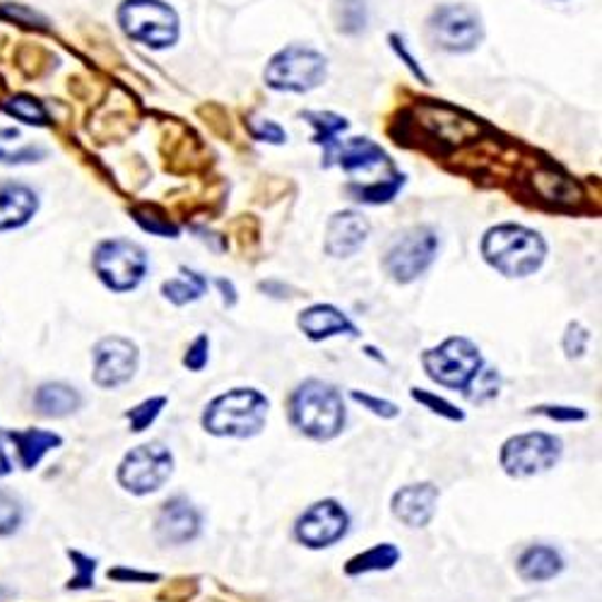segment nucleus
<instances>
[{
    "mask_svg": "<svg viewBox=\"0 0 602 602\" xmlns=\"http://www.w3.org/2000/svg\"><path fill=\"white\" fill-rule=\"evenodd\" d=\"M352 401L362 403L366 409H372L374 415H381V417H395L398 415V407H395L393 403L388 401H381V398H374V395H366V393H359V391H352Z\"/></svg>",
    "mask_w": 602,
    "mask_h": 602,
    "instance_id": "nucleus-35",
    "label": "nucleus"
},
{
    "mask_svg": "<svg viewBox=\"0 0 602 602\" xmlns=\"http://www.w3.org/2000/svg\"><path fill=\"white\" fill-rule=\"evenodd\" d=\"M413 398L417 403H422L427 409H432L434 415H442L446 420H453V422H461L465 415L461 413L458 407H453L448 401L444 398H436L434 393H427V391H420V388H413Z\"/></svg>",
    "mask_w": 602,
    "mask_h": 602,
    "instance_id": "nucleus-32",
    "label": "nucleus"
},
{
    "mask_svg": "<svg viewBox=\"0 0 602 602\" xmlns=\"http://www.w3.org/2000/svg\"><path fill=\"white\" fill-rule=\"evenodd\" d=\"M499 388H502V376H499L496 369H490V366H482V369L470 381L465 395L470 403L475 405H484L494 401L499 395Z\"/></svg>",
    "mask_w": 602,
    "mask_h": 602,
    "instance_id": "nucleus-26",
    "label": "nucleus"
},
{
    "mask_svg": "<svg viewBox=\"0 0 602 602\" xmlns=\"http://www.w3.org/2000/svg\"><path fill=\"white\" fill-rule=\"evenodd\" d=\"M482 256L506 277H527L540 270L547 244L537 231L523 225H496L482 239Z\"/></svg>",
    "mask_w": 602,
    "mask_h": 602,
    "instance_id": "nucleus-1",
    "label": "nucleus"
},
{
    "mask_svg": "<svg viewBox=\"0 0 602 602\" xmlns=\"http://www.w3.org/2000/svg\"><path fill=\"white\" fill-rule=\"evenodd\" d=\"M438 251V237L432 227H409L395 239L384 256V268L395 283H415L430 270Z\"/></svg>",
    "mask_w": 602,
    "mask_h": 602,
    "instance_id": "nucleus-7",
    "label": "nucleus"
},
{
    "mask_svg": "<svg viewBox=\"0 0 602 602\" xmlns=\"http://www.w3.org/2000/svg\"><path fill=\"white\" fill-rule=\"evenodd\" d=\"M430 378L446 388L465 391L473 376L482 369V357L475 343L467 337H448L434 349H427L422 357Z\"/></svg>",
    "mask_w": 602,
    "mask_h": 602,
    "instance_id": "nucleus-8",
    "label": "nucleus"
},
{
    "mask_svg": "<svg viewBox=\"0 0 602 602\" xmlns=\"http://www.w3.org/2000/svg\"><path fill=\"white\" fill-rule=\"evenodd\" d=\"M401 560V550L395 545H388V542H384V545H376L372 550H366L357 556H352V560L347 562L345 571L349 576H359V574H369V571H388L393 569L395 564H398Z\"/></svg>",
    "mask_w": 602,
    "mask_h": 602,
    "instance_id": "nucleus-23",
    "label": "nucleus"
},
{
    "mask_svg": "<svg viewBox=\"0 0 602 602\" xmlns=\"http://www.w3.org/2000/svg\"><path fill=\"white\" fill-rule=\"evenodd\" d=\"M254 138L256 140H268V142H275V145H280L287 140V134L285 130L273 124V121H260L258 128H254Z\"/></svg>",
    "mask_w": 602,
    "mask_h": 602,
    "instance_id": "nucleus-37",
    "label": "nucleus"
},
{
    "mask_svg": "<svg viewBox=\"0 0 602 602\" xmlns=\"http://www.w3.org/2000/svg\"><path fill=\"white\" fill-rule=\"evenodd\" d=\"M10 473V461L6 458L3 448H0V475H8Z\"/></svg>",
    "mask_w": 602,
    "mask_h": 602,
    "instance_id": "nucleus-40",
    "label": "nucleus"
},
{
    "mask_svg": "<svg viewBox=\"0 0 602 602\" xmlns=\"http://www.w3.org/2000/svg\"><path fill=\"white\" fill-rule=\"evenodd\" d=\"M205 292H208V280L188 268H181L179 277H171V280L161 285V295H165L176 306L196 302L205 295Z\"/></svg>",
    "mask_w": 602,
    "mask_h": 602,
    "instance_id": "nucleus-24",
    "label": "nucleus"
},
{
    "mask_svg": "<svg viewBox=\"0 0 602 602\" xmlns=\"http://www.w3.org/2000/svg\"><path fill=\"white\" fill-rule=\"evenodd\" d=\"M562 569H564L562 554L552 547H545V545H535L531 550H525L519 560L521 579L531 581V583L550 581L560 574Z\"/></svg>",
    "mask_w": 602,
    "mask_h": 602,
    "instance_id": "nucleus-20",
    "label": "nucleus"
},
{
    "mask_svg": "<svg viewBox=\"0 0 602 602\" xmlns=\"http://www.w3.org/2000/svg\"><path fill=\"white\" fill-rule=\"evenodd\" d=\"M369 229L372 227L366 223V217L355 210L335 213L326 227V251L333 258L355 256L364 246L366 237H369Z\"/></svg>",
    "mask_w": 602,
    "mask_h": 602,
    "instance_id": "nucleus-14",
    "label": "nucleus"
},
{
    "mask_svg": "<svg viewBox=\"0 0 602 602\" xmlns=\"http://www.w3.org/2000/svg\"><path fill=\"white\" fill-rule=\"evenodd\" d=\"M328 72L326 56L312 47L292 43L270 58L266 68V85L277 92H312L323 85Z\"/></svg>",
    "mask_w": 602,
    "mask_h": 602,
    "instance_id": "nucleus-4",
    "label": "nucleus"
},
{
    "mask_svg": "<svg viewBox=\"0 0 602 602\" xmlns=\"http://www.w3.org/2000/svg\"><path fill=\"white\" fill-rule=\"evenodd\" d=\"M337 32L343 34H359L369 22V10H366V0H335L333 6Z\"/></svg>",
    "mask_w": 602,
    "mask_h": 602,
    "instance_id": "nucleus-25",
    "label": "nucleus"
},
{
    "mask_svg": "<svg viewBox=\"0 0 602 602\" xmlns=\"http://www.w3.org/2000/svg\"><path fill=\"white\" fill-rule=\"evenodd\" d=\"M3 109L10 116H14V119H18V121L29 124V126H47L49 124L47 109H43L41 101L34 99V97L18 95V97H12L10 101H6Z\"/></svg>",
    "mask_w": 602,
    "mask_h": 602,
    "instance_id": "nucleus-27",
    "label": "nucleus"
},
{
    "mask_svg": "<svg viewBox=\"0 0 602 602\" xmlns=\"http://www.w3.org/2000/svg\"><path fill=\"white\" fill-rule=\"evenodd\" d=\"M268 398L256 388H234L208 405L203 427L215 436H256L268 420Z\"/></svg>",
    "mask_w": 602,
    "mask_h": 602,
    "instance_id": "nucleus-3",
    "label": "nucleus"
},
{
    "mask_svg": "<svg viewBox=\"0 0 602 602\" xmlns=\"http://www.w3.org/2000/svg\"><path fill=\"white\" fill-rule=\"evenodd\" d=\"M109 579H130V581H157L159 576H150V574H138V571H126V569H116V571H109Z\"/></svg>",
    "mask_w": 602,
    "mask_h": 602,
    "instance_id": "nucleus-39",
    "label": "nucleus"
},
{
    "mask_svg": "<svg viewBox=\"0 0 602 602\" xmlns=\"http://www.w3.org/2000/svg\"><path fill=\"white\" fill-rule=\"evenodd\" d=\"M10 438L18 444L20 461L27 470L37 467V463L47 455L51 448L61 446V436L43 432V430H27V432H12Z\"/></svg>",
    "mask_w": 602,
    "mask_h": 602,
    "instance_id": "nucleus-22",
    "label": "nucleus"
},
{
    "mask_svg": "<svg viewBox=\"0 0 602 602\" xmlns=\"http://www.w3.org/2000/svg\"><path fill=\"white\" fill-rule=\"evenodd\" d=\"M484 37L482 18L470 6H442L430 18V39L434 47L448 53H467L477 49Z\"/></svg>",
    "mask_w": 602,
    "mask_h": 602,
    "instance_id": "nucleus-10",
    "label": "nucleus"
},
{
    "mask_svg": "<svg viewBox=\"0 0 602 602\" xmlns=\"http://www.w3.org/2000/svg\"><path fill=\"white\" fill-rule=\"evenodd\" d=\"M537 415H547L550 420H560V422H581L585 420L583 409L576 407H537Z\"/></svg>",
    "mask_w": 602,
    "mask_h": 602,
    "instance_id": "nucleus-36",
    "label": "nucleus"
},
{
    "mask_svg": "<svg viewBox=\"0 0 602 602\" xmlns=\"http://www.w3.org/2000/svg\"><path fill=\"white\" fill-rule=\"evenodd\" d=\"M24 155H10V152H3L0 150V161H20Z\"/></svg>",
    "mask_w": 602,
    "mask_h": 602,
    "instance_id": "nucleus-41",
    "label": "nucleus"
},
{
    "mask_svg": "<svg viewBox=\"0 0 602 602\" xmlns=\"http://www.w3.org/2000/svg\"><path fill=\"white\" fill-rule=\"evenodd\" d=\"M39 208L37 194L22 184L0 186V231L27 225Z\"/></svg>",
    "mask_w": 602,
    "mask_h": 602,
    "instance_id": "nucleus-19",
    "label": "nucleus"
},
{
    "mask_svg": "<svg viewBox=\"0 0 602 602\" xmlns=\"http://www.w3.org/2000/svg\"><path fill=\"white\" fill-rule=\"evenodd\" d=\"M200 533V513L186 499H171L159 511L157 537L165 545H186Z\"/></svg>",
    "mask_w": 602,
    "mask_h": 602,
    "instance_id": "nucleus-15",
    "label": "nucleus"
},
{
    "mask_svg": "<svg viewBox=\"0 0 602 602\" xmlns=\"http://www.w3.org/2000/svg\"><path fill=\"white\" fill-rule=\"evenodd\" d=\"M208 349H210V341L208 335H198L194 345L188 347L186 357H184V364L188 366L190 372H203L205 364H208Z\"/></svg>",
    "mask_w": 602,
    "mask_h": 602,
    "instance_id": "nucleus-34",
    "label": "nucleus"
},
{
    "mask_svg": "<svg viewBox=\"0 0 602 602\" xmlns=\"http://www.w3.org/2000/svg\"><path fill=\"white\" fill-rule=\"evenodd\" d=\"M299 328L304 330L306 337H312V341H326V337L333 335H352V337L359 335L355 323L333 304L308 306L299 316Z\"/></svg>",
    "mask_w": 602,
    "mask_h": 602,
    "instance_id": "nucleus-18",
    "label": "nucleus"
},
{
    "mask_svg": "<svg viewBox=\"0 0 602 602\" xmlns=\"http://www.w3.org/2000/svg\"><path fill=\"white\" fill-rule=\"evenodd\" d=\"M438 490L432 482L407 484L393 496V516L407 527H424L430 525L436 513Z\"/></svg>",
    "mask_w": 602,
    "mask_h": 602,
    "instance_id": "nucleus-16",
    "label": "nucleus"
},
{
    "mask_svg": "<svg viewBox=\"0 0 602 602\" xmlns=\"http://www.w3.org/2000/svg\"><path fill=\"white\" fill-rule=\"evenodd\" d=\"M34 405L43 417H66L82 405L80 393L66 384H43L37 395Z\"/></svg>",
    "mask_w": 602,
    "mask_h": 602,
    "instance_id": "nucleus-21",
    "label": "nucleus"
},
{
    "mask_svg": "<svg viewBox=\"0 0 602 602\" xmlns=\"http://www.w3.org/2000/svg\"><path fill=\"white\" fill-rule=\"evenodd\" d=\"M347 525L349 519L345 509L333 499H326L304 511V516L297 521V540L312 550L330 547L347 533Z\"/></svg>",
    "mask_w": 602,
    "mask_h": 602,
    "instance_id": "nucleus-13",
    "label": "nucleus"
},
{
    "mask_svg": "<svg viewBox=\"0 0 602 602\" xmlns=\"http://www.w3.org/2000/svg\"><path fill=\"white\" fill-rule=\"evenodd\" d=\"M308 121H312L316 126V136H314V142L318 145H326V152L333 148V145L337 142V134L341 130L347 128V121L343 119V116H335V114H320V111H306L304 114Z\"/></svg>",
    "mask_w": 602,
    "mask_h": 602,
    "instance_id": "nucleus-28",
    "label": "nucleus"
},
{
    "mask_svg": "<svg viewBox=\"0 0 602 602\" xmlns=\"http://www.w3.org/2000/svg\"><path fill=\"white\" fill-rule=\"evenodd\" d=\"M95 273L114 292L136 289L148 273V254L136 241L109 239L101 241L92 258Z\"/></svg>",
    "mask_w": 602,
    "mask_h": 602,
    "instance_id": "nucleus-6",
    "label": "nucleus"
},
{
    "mask_svg": "<svg viewBox=\"0 0 602 602\" xmlns=\"http://www.w3.org/2000/svg\"><path fill=\"white\" fill-rule=\"evenodd\" d=\"M22 523V506L8 492H0V535H10Z\"/></svg>",
    "mask_w": 602,
    "mask_h": 602,
    "instance_id": "nucleus-30",
    "label": "nucleus"
},
{
    "mask_svg": "<svg viewBox=\"0 0 602 602\" xmlns=\"http://www.w3.org/2000/svg\"><path fill=\"white\" fill-rule=\"evenodd\" d=\"M165 405H167V398H150V401H145L138 407L130 409V413H126V417L130 422V430H134V432L148 430Z\"/></svg>",
    "mask_w": 602,
    "mask_h": 602,
    "instance_id": "nucleus-29",
    "label": "nucleus"
},
{
    "mask_svg": "<svg viewBox=\"0 0 602 602\" xmlns=\"http://www.w3.org/2000/svg\"><path fill=\"white\" fill-rule=\"evenodd\" d=\"M337 152V159H341V167L347 174H369L374 169H393L388 155L378 148L376 142L369 138H352L345 142H335L333 148L326 152V159ZM328 165V161H326Z\"/></svg>",
    "mask_w": 602,
    "mask_h": 602,
    "instance_id": "nucleus-17",
    "label": "nucleus"
},
{
    "mask_svg": "<svg viewBox=\"0 0 602 602\" xmlns=\"http://www.w3.org/2000/svg\"><path fill=\"white\" fill-rule=\"evenodd\" d=\"M589 343H591V333L585 330L581 323H569L566 326V333H564V352L569 359H579L585 355V349H589Z\"/></svg>",
    "mask_w": 602,
    "mask_h": 602,
    "instance_id": "nucleus-31",
    "label": "nucleus"
},
{
    "mask_svg": "<svg viewBox=\"0 0 602 602\" xmlns=\"http://www.w3.org/2000/svg\"><path fill=\"white\" fill-rule=\"evenodd\" d=\"M68 554H70V560H72V562H78V564H76V566H78V576L68 583V589H76V591H78V589H90L97 562L90 560V556L80 554V552H68Z\"/></svg>",
    "mask_w": 602,
    "mask_h": 602,
    "instance_id": "nucleus-33",
    "label": "nucleus"
},
{
    "mask_svg": "<svg viewBox=\"0 0 602 602\" xmlns=\"http://www.w3.org/2000/svg\"><path fill=\"white\" fill-rule=\"evenodd\" d=\"M289 417L302 434L316 438V442H328V438L343 432V395L326 381H306L292 395Z\"/></svg>",
    "mask_w": 602,
    "mask_h": 602,
    "instance_id": "nucleus-2",
    "label": "nucleus"
},
{
    "mask_svg": "<svg viewBox=\"0 0 602 602\" xmlns=\"http://www.w3.org/2000/svg\"><path fill=\"white\" fill-rule=\"evenodd\" d=\"M119 22L128 39L150 49L174 47L179 39V18L161 0H126L119 8Z\"/></svg>",
    "mask_w": 602,
    "mask_h": 602,
    "instance_id": "nucleus-5",
    "label": "nucleus"
},
{
    "mask_svg": "<svg viewBox=\"0 0 602 602\" xmlns=\"http://www.w3.org/2000/svg\"><path fill=\"white\" fill-rule=\"evenodd\" d=\"M391 43H393L395 53H398V56L403 58V61H405V66H407L409 70H413L415 76H417L422 82H430V80H427V76H424V72H422V68L415 63V58L405 51V41H403L398 34H391Z\"/></svg>",
    "mask_w": 602,
    "mask_h": 602,
    "instance_id": "nucleus-38",
    "label": "nucleus"
},
{
    "mask_svg": "<svg viewBox=\"0 0 602 602\" xmlns=\"http://www.w3.org/2000/svg\"><path fill=\"white\" fill-rule=\"evenodd\" d=\"M562 458V442L552 434H519L511 436L502 446V463L504 473L511 477H533L552 470Z\"/></svg>",
    "mask_w": 602,
    "mask_h": 602,
    "instance_id": "nucleus-9",
    "label": "nucleus"
},
{
    "mask_svg": "<svg viewBox=\"0 0 602 602\" xmlns=\"http://www.w3.org/2000/svg\"><path fill=\"white\" fill-rule=\"evenodd\" d=\"M138 369V347L126 337H105L95 347V384L119 388L134 378Z\"/></svg>",
    "mask_w": 602,
    "mask_h": 602,
    "instance_id": "nucleus-12",
    "label": "nucleus"
},
{
    "mask_svg": "<svg viewBox=\"0 0 602 602\" xmlns=\"http://www.w3.org/2000/svg\"><path fill=\"white\" fill-rule=\"evenodd\" d=\"M174 458L169 448L161 444H142L130 451L121 467L119 482L121 487L134 494H150L165 487V482L171 477Z\"/></svg>",
    "mask_w": 602,
    "mask_h": 602,
    "instance_id": "nucleus-11",
    "label": "nucleus"
}]
</instances>
